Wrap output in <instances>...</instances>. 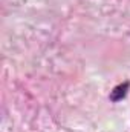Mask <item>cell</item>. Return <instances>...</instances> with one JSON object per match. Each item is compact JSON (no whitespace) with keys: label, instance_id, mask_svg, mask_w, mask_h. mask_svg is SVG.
Wrapping results in <instances>:
<instances>
[{"label":"cell","instance_id":"6da1fadb","mask_svg":"<svg viewBox=\"0 0 130 132\" xmlns=\"http://www.w3.org/2000/svg\"><path fill=\"white\" fill-rule=\"evenodd\" d=\"M129 89H130V81H124V83H121V85L115 86V88L110 91V95H109L110 101H113V103L121 101V100L127 95Z\"/></svg>","mask_w":130,"mask_h":132}]
</instances>
